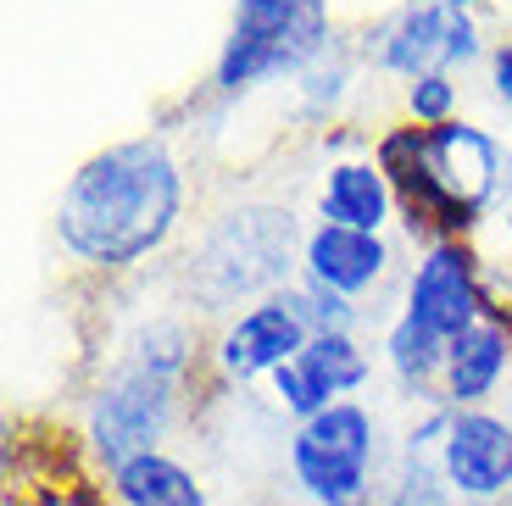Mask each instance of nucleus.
Here are the masks:
<instances>
[{
    "instance_id": "f257e3e1",
    "label": "nucleus",
    "mask_w": 512,
    "mask_h": 506,
    "mask_svg": "<svg viewBox=\"0 0 512 506\" xmlns=\"http://www.w3.org/2000/svg\"><path fill=\"white\" fill-rule=\"evenodd\" d=\"M184 195V162L167 134H134L78 162L56 201V240L90 273L117 279L179 234Z\"/></svg>"
},
{
    "instance_id": "f03ea898",
    "label": "nucleus",
    "mask_w": 512,
    "mask_h": 506,
    "mask_svg": "<svg viewBox=\"0 0 512 506\" xmlns=\"http://www.w3.org/2000/svg\"><path fill=\"white\" fill-rule=\"evenodd\" d=\"M368 151L396 190V212L412 245L479 240L512 195V145L468 117L440 128L396 117L373 134Z\"/></svg>"
},
{
    "instance_id": "7ed1b4c3",
    "label": "nucleus",
    "mask_w": 512,
    "mask_h": 506,
    "mask_svg": "<svg viewBox=\"0 0 512 506\" xmlns=\"http://www.w3.org/2000/svg\"><path fill=\"white\" fill-rule=\"evenodd\" d=\"M301 245H307V228L290 206L240 201L218 212L201 228V240L190 245V262H184L195 312L234 317V306H256L290 290L301 279Z\"/></svg>"
},
{
    "instance_id": "20e7f679",
    "label": "nucleus",
    "mask_w": 512,
    "mask_h": 506,
    "mask_svg": "<svg viewBox=\"0 0 512 506\" xmlns=\"http://www.w3.org/2000/svg\"><path fill=\"white\" fill-rule=\"evenodd\" d=\"M201 384H184V379H167L156 367L134 362L128 351H117V362L106 367L95 390L84 395L78 406V445L90 456V468L112 473L123 468L128 456H145V451H167V440L195 418V401H201ZM212 390V384H206Z\"/></svg>"
},
{
    "instance_id": "39448f33",
    "label": "nucleus",
    "mask_w": 512,
    "mask_h": 506,
    "mask_svg": "<svg viewBox=\"0 0 512 506\" xmlns=\"http://www.w3.org/2000/svg\"><path fill=\"white\" fill-rule=\"evenodd\" d=\"M284 468L307 506H384L390 445L368 401H334L329 412L284 434Z\"/></svg>"
},
{
    "instance_id": "423d86ee",
    "label": "nucleus",
    "mask_w": 512,
    "mask_h": 506,
    "mask_svg": "<svg viewBox=\"0 0 512 506\" xmlns=\"http://www.w3.org/2000/svg\"><path fill=\"white\" fill-rule=\"evenodd\" d=\"M334 34V0H234L229 39L212 62V95L240 101L262 84L295 78Z\"/></svg>"
},
{
    "instance_id": "0eeeda50",
    "label": "nucleus",
    "mask_w": 512,
    "mask_h": 506,
    "mask_svg": "<svg viewBox=\"0 0 512 506\" xmlns=\"http://www.w3.org/2000/svg\"><path fill=\"white\" fill-rule=\"evenodd\" d=\"M490 45L496 39L485 28V12H451L429 0H396L357 28L362 67L401 84L423 73H468L490 56Z\"/></svg>"
},
{
    "instance_id": "6e6552de",
    "label": "nucleus",
    "mask_w": 512,
    "mask_h": 506,
    "mask_svg": "<svg viewBox=\"0 0 512 506\" xmlns=\"http://www.w3.org/2000/svg\"><path fill=\"white\" fill-rule=\"evenodd\" d=\"M307 340H312V329L301 323L290 290L268 295V301H256V306H240L206 340L212 390H251V384L273 379L279 367H290L295 356L307 351Z\"/></svg>"
},
{
    "instance_id": "1a4fd4ad",
    "label": "nucleus",
    "mask_w": 512,
    "mask_h": 506,
    "mask_svg": "<svg viewBox=\"0 0 512 506\" xmlns=\"http://www.w3.org/2000/svg\"><path fill=\"white\" fill-rule=\"evenodd\" d=\"M401 312L418 317L440 340H457L485 323V251L479 240L418 245L401 273Z\"/></svg>"
},
{
    "instance_id": "9d476101",
    "label": "nucleus",
    "mask_w": 512,
    "mask_h": 506,
    "mask_svg": "<svg viewBox=\"0 0 512 506\" xmlns=\"http://www.w3.org/2000/svg\"><path fill=\"white\" fill-rule=\"evenodd\" d=\"M368 379H373V351L362 345V334H312L307 351L268 379V395L273 412L295 429V423L329 412L334 401H357L368 390Z\"/></svg>"
},
{
    "instance_id": "9b49d317",
    "label": "nucleus",
    "mask_w": 512,
    "mask_h": 506,
    "mask_svg": "<svg viewBox=\"0 0 512 506\" xmlns=\"http://www.w3.org/2000/svg\"><path fill=\"white\" fill-rule=\"evenodd\" d=\"M446 484L457 506H512V412L501 406L451 412Z\"/></svg>"
},
{
    "instance_id": "f8f14e48",
    "label": "nucleus",
    "mask_w": 512,
    "mask_h": 506,
    "mask_svg": "<svg viewBox=\"0 0 512 506\" xmlns=\"http://www.w3.org/2000/svg\"><path fill=\"white\" fill-rule=\"evenodd\" d=\"M396 245L384 234H362V228H334V223H312L307 245H301V273L329 290L351 295V301H368V295H384L390 279H396Z\"/></svg>"
},
{
    "instance_id": "ddd939ff",
    "label": "nucleus",
    "mask_w": 512,
    "mask_h": 506,
    "mask_svg": "<svg viewBox=\"0 0 512 506\" xmlns=\"http://www.w3.org/2000/svg\"><path fill=\"white\" fill-rule=\"evenodd\" d=\"M446 429L451 406H412V423L390 445L384 506H457L446 484Z\"/></svg>"
},
{
    "instance_id": "4468645a",
    "label": "nucleus",
    "mask_w": 512,
    "mask_h": 506,
    "mask_svg": "<svg viewBox=\"0 0 512 506\" xmlns=\"http://www.w3.org/2000/svg\"><path fill=\"white\" fill-rule=\"evenodd\" d=\"M318 223H334V228H362V234H384L396 223V190L384 167L368 156H334L318 178V201H312Z\"/></svg>"
},
{
    "instance_id": "2eb2a0df",
    "label": "nucleus",
    "mask_w": 512,
    "mask_h": 506,
    "mask_svg": "<svg viewBox=\"0 0 512 506\" xmlns=\"http://www.w3.org/2000/svg\"><path fill=\"white\" fill-rule=\"evenodd\" d=\"M512 379V329L485 317L468 334L446 345V373H440V406H496L501 384Z\"/></svg>"
},
{
    "instance_id": "dca6fc26",
    "label": "nucleus",
    "mask_w": 512,
    "mask_h": 506,
    "mask_svg": "<svg viewBox=\"0 0 512 506\" xmlns=\"http://www.w3.org/2000/svg\"><path fill=\"white\" fill-rule=\"evenodd\" d=\"M446 345L435 329H423L418 317H407L396 306L390 323H384V340H379V362L390 373L401 395L412 406H440V373H446Z\"/></svg>"
},
{
    "instance_id": "f3484780",
    "label": "nucleus",
    "mask_w": 512,
    "mask_h": 506,
    "mask_svg": "<svg viewBox=\"0 0 512 506\" xmlns=\"http://www.w3.org/2000/svg\"><path fill=\"white\" fill-rule=\"evenodd\" d=\"M106 495H112V506H212L206 479L179 451L128 456L123 468L106 473Z\"/></svg>"
},
{
    "instance_id": "a211bd4d",
    "label": "nucleus",
    "mask_w": 512,
    "mask_h": 506,
    "mask_svg": "<svg viewBox=\"0 0 512 506\" xmlns=\"http://www.w3.org/2000/svg\"><path fill=\"white\" fill-rule=\"evenodd\" d=\"M357 73H362V51H357V34H340L323 45L318 56H312L301 73H295V101H301V112L318 117V123H329V117H340V106L351 101V89H357Z\"/></svg>"
},
{
    "instance_id": "6ab92c4d",
    "label": "nucleus",
    "mask_w": 512,
    "mask_h": 506,
    "mask_svg": "<svg viewBox=\"0 0 512 506\" xmlns=\"http://www.w3.org/2000/svg\"><path fill=\"white\" fill-rule=\"evenodd\" d=\"M290 301H295V312H301V323H307L312 334H362V323H368V306H357L351 295L307 279V273L290 284Z\"/></svg>"
},
{
    "instance_id": "aec40b11",
    "label": "nucleus",
    "mask_w": 512,
    "mask_h": 506,
    "mask_svg": "<svg viewBox=\"0 0 512 506\" xmlns=\"http://www.w3.org/2000/svg\"><path fill=\"white\" fill-rule=\"evenodd\" d=\"M462 112V84L457 73H423L412 84H401V117L418 128H440V123H457Z\"/></svg>"
},
{
    "instance_id": "412c9836",
    "label": "nucleus",
    "mask_w": 512,
    "mask_h": 506,
    "mask_svg": "<svg viewBox=\"0 0 512 506\" xmlns=\"http://www.w3.org/2000/svg\"><path fill=\"white\" fill-rule=\"evenodd\" d=\"M485 89H490V101L512 117V23L496 34V45L485 56Z\"/></svg>"
},
{
    "instance_id": "4be33fe9",
    "label": "nucleus",
    "mask_w": 512,
    "mask_h": 506,
    "mask_svg": "<svg viewBox=\"0 0 512 506\" xmlns=\"http://www.w3.org/2000/svg\"><path fill=\"white\" fill-rule=\"evenodd\" d=\"M490 228H496V240H501V256L512 262V195H507V206H501V212L490 217Z\"/></svg>"
},
{
    "instance_id": "5701e85b",
    "label": "nucleus",
    "mask_w": 512,
    "mask_h": 506,
    "mask_svg": "<svg viewBox=\"0 0 512 506\" xmlns=\"http://www.w3.org/2000/svg\"><path fill=\"white\" fill-rule=\"evenodd\" d=\"M429 6H451V12H485L490 0H429Z\"/></svg>"
}]
</instances>
